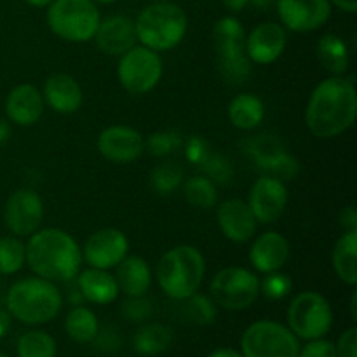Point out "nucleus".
I'll return each mask as SVG.
<instances>
[{"label": "nucleus", "mask_w": 357, "mask_h": 357, "mask_svg": "<svg viewBox=\"0 0 357 357\" xmlns=\"http://www.w3.org/2000/svg\"><path fill=\"white\" fill-rule=\"evenodd\" d=\"M357 93L352 77H330L310 94L305 122L319 139H330L347 131L356 121Z\"/></svg>", "instance_id": "f257e3e1"}, {"label": "nucleus", "mask_w": 357, "mask_h": 357, "mask_svg": "<svg viewBox=\"0 0 357 357\" xmlns=\"http://www.w3.org/2000/svg\"><path fill=\"white\" fill-rule=\"evenodd\" d=\"M26 264L42 279L65 282L79 274L82 251L70 234L61 229L37 230L24 244Z\"/></svg>", "instance_id": "f03ea898"}, {"label": "nucleus", "mask_w": 357, "mask_h": 357, "mask_svg": "<svg viewBox=\"0 0 357 357\" xmlns=\"http://www.w3.org/2000/svg\"><path fill=\"white\" fill-rule=\"evenodd\" d=\"M7 310L24 324H44L54 319L63 305V295L52 281L26 278L14 282L6 293Z\"/></svg>", "instance_id": "7ed1b4c3"}, {"label": "nucleus", "mask_w": 357, "mask_h": 357, "mask_svg": "<svg viewBox=\"0 0 357 357\" xmlns=\"http://www.w3.org/2000/svg\"><path fill=\"white\" fill-rule=\"evenodd\" d=\"M206 264L201 251L188 244L167 251L157 265V282L169 298L187 300L199 291Z\"/></svg>", "instance_id": "20e7f679"}, {"label": "nucleus", "mask_w": 357, "mask_h": 357, "mask_svg": "<svg viewBox=\"0 0 357 357\" xmlns=\"http://www.w3.org/2000/svg\"><path fill=\"white\" fill-rule=\"evenodd\" d=\"M187 14L171 2H155L145 7L135 21L136 38L152 51H169L187 33Z\"/></svg>", "instance_id": "39448f33"}, {"label": "nucleus", "mask_w": 357, "mask_h": 357, "mask_svg": "<svg viewBox=\"0 0 357 357\" xmlns=\"http://www.w3.org/2000/svg\"><path fill=\"white\" fill-rule=\"evenodd\" d=\"M218 72L232 86L244 84L251 75V59L246 54V30L234 16L216 21L213 28Z\"/></svg>", "instance_id": "423d86ee"}, {"label": "nucleus", "mask_w": 357, "mask_h": 357, "mask_svg": "<svg viewBox=\"0 0 357 357\" xmlns=\"http://www.w3.org/2000/svg\"><path fill=\"white\" fill-rule=\"evenodd\" d=\"M47 7V24L59 38L77 44L94 38L101 21L94 0H52Z\"/></svg>", "instance_id": "0eeeda50"}, {"label": "nucleus", "mask_w": 357, "mask_h": 357, "mask_svg": "<svg viewBox=\"0 0 357 357\" xmlns=\"http://www.w3.org/2000/svg\"><path fill=\"white\" fill-rule=\"evenodd\" d=\"M300 342L284 324L275 321H257L241 338L244 357H298Z\"/></svg>", "instance_id": "6e6552de"}, {"label": "nucleus", "mask_w": 357, "mask_h": 357, "mask_svg": "<svg viewBox=\"0 0 357 357\" xmlns=\"http://www.w3.org/2000/svg\"><path fill=\"white\" fill-rule=\"evenodd\" d=\"M289 330L302 340L323 338L333 324V310L321 293L302 291L288 307Z\"/></svg>", "instance_id": "1a4fd4ad"}, {"label": "nucleus", "mask_w": 357, "mask_h": 357, "mask_svg": "<svg viewBox=\"0 0 357 357\" xmlns=\"http://www.w3.org/2000/svg\"><path fill=\"white\" fill-rule=\"evenodd\" d=\"M213 302L229 310H243L253 305L260 295V278L244 267H227L213 278Z\"/></svg>", "instance_id": "9d476101"}, {"label": "nucleus", "mask_w": 357, "mask_h": 357, "mask_svg": "<svg viewBox=\"0 0 357 357\" xmlns=\"http://www.w3.org/2000/svg\"><path fill=\"white\" fill-rule=\"evenodd\" d=\"M117 77L128 93H150L162 77V59L159 52L145 45H135L121 56Z\"/></svg>", "instance_id": "9b49d317"}, {"label": "nucleus", "mask_w": 357, "mask_h": 357, "mask_svg": "<svg viewBox=\"0 0 357 357\" xmlns=\"http://www.w3.org/2000/svg\"><path fill=\"white\" fill-rule=\"evenodd\" d=\"M6 225L14 236H31L37 232L44 218V204L37 192L21 188L13 192L6 202L3 211Z\"/></svg>", "instance_id": "f8f14e48"}, {"label": "nucleus", "mask_w": 357, "mask_h": 357, "mask_svg": "<svg viewBox=\"0 0 357 357\" xmlns=\"http://www.w3.org/2000/svg\"><path fill=\"white\" fill-rule=\"evenodd\" d=\"M288 204V188L279 178L265 174L258 178L250 190L248 206L258 223H274Z\"/></svg>", "instance_id": "ddd939ff"}, {"label": "nucleus", "mask_w": 357, "mask_h": 357, "mask_svg": "<svg viewBox=\"0 0 357 357\" xmlns=\"http://www.w3.org/2000/svg\"><path fill=\"white\" fill-rule=\"evenodd\" d=\"M279 17L291 31H312L331 16L330 0H278Z\"/></svg>", "instance_id": "4468645a"}, {"label": "nucleus", "mask_w": 357, "mask_h": 357, "mask_svg": "<svg viewBox=\"0 0 357 357\" xmlns=\"http://www.w3.org/2000/svg\"><path fill=\"white\" fill-rule=\"evenodd\" d=\"M129 241L124 232L117 229H101L87 239L84 246V258L93 268L108 271L128 257Z\"/></svg>", "instance_id": "2eb2a0df"}, {"label": "nucleus", "mask_w": 357, "mask_h": 357, "mask_svg": "<svg viewBox=\"0 0 357 357\" xmlns=\"http://www.w3.org/2000/svg\"><path fill=\"white\" fill-rule=\"evenodd\" d=\"M98 150L110 162H132L145 150V139L128 126H110L98 136Z\"/></svg>", "instance_id": "dca6fc26"}, {"label": "nucleus", "mask_w": 357, "mask_h": 357, "mask_svg": "<svg viewBox=\"0 0 357 357\" xmlns=\"http://www.w3.org/2000/svg\"><path fill=\"white\" fill-rule=\"evenodd\" d=\"M286 44H288V35L284 26L274 21H265L257 24L246 37V54L253 63L271 65L281 58Z\"/></svg>", "instance_id": "f3484780"}, {"label": "nucleus", "mask_w": 357, "mask_h": 357, "mask_svg": "<svg viewBox=\"0 0 357 357\" xmlns=\"http://www.w3.org/2000/svg\"><path fill=\"white\" fill-rule=\"evenodd\" d=\"M218 225L223 236L232 243H246L257 234V218L243 199H229L218 208Z\"/></svg>", "instance_id": "a211bd4d"}, {"label": "nucleus", "mask_w": 357, "mask_h": 357, "mask_svg": "<svg viewBox=\"0 0 357 357\" xmlns=\"http://www.w3.org/2000/svg\"><path fill=\"white\" fill-rule=\"evenodd\" d=\"M98 47L108 56H122L136 44L135 21L128 16H108L100 21L94 33Z\"/></svg>", "instance_id": "6ab92c4d"}, {"label": "nucleus", "mask_w": 357, "mask_h": 357, "mask_svg": "<svg viewBox=\"0 0 357 357\" xmlns=\"http://www.w3.org/2000/svg\"><path fill=\"white\" fill-rule=\"evenodd\" d=\"M289 243L282 234L265 232L255 241V244L250 250V261L255 267V271L261 274L268 272L281 271L289 260Z\"/></svg>", "instance_id": "aec40b11"}, {"label": "nucleus", "mask_w": 357, "mask_h": 357, "mask_svg": "<svg viewBox=\"0 0 357 357\" xmlns=\"http://www.w3.org/2000/svg\"><path fill=\"white\" fill-rule=\"evenodd\" d=\"M44 107L42 93L31 84H21L14 87L6 100V114L9 121L23 128L37 124L44 114Z\"/></svg>", "instance_id": "412c9836"}, {"label": "nucleus", "mask_w": 357, "mask_h": 357, "mask_svg": "<svg viewBox=\"0 0 357 357\" xmlns=\"http://www.w3.org/2000/svg\"><path fill=\"white\" fill-rule=\"evenodd\" d=\"M42 98L58 114H73L82 105V87L73 77L56 73L45 80Z\"/></svg>", "instance_id": "4be33fe9"}, {"label": "nucleus", "mask_w": 357, "mask_h": 357, "mask_svg": "<svg viewBox=\"0 0 357 357\" xmlns=\"http://www.w3.org/2000/svg\"><path fill=\"white\" fill-rule=\"evenodd\" d=\"M77 289L80 291L84 300L96 305H108L115 302L119 296V286L115 281V275L108 274L101 268L84 271L77 279Z\"/></svg>", "instance_id": "5701e85b"}, {"label": "nucleus", "mask_w": 357, "mask_h": 357, "mask_svg": "<svg viewBox=\"0 0 357 357\" xmlns=\"http://www.w3.org/2000/svg\"><path fill=\"white\" fill-rule=\"evenodd\" d=\"M119 291L128 296H143L152 282V272L142 257H126L117 265L115 274Z\"/></svg>", "instance_id": "b1692460"}, {"label": "nucleus", "mask_w": 357, "mask_h": 357, "mask_svg": "<svg viewBox=\"0 0 357 357\" xmlns=\"http://www.w3.org/2000/svg\"><path fill=\"white\" fill-rule=\"evenodd\" d=\"M357 230H349L333 248V268L349 286L357 282Z\"/></svg>", "instance_id": "393cba45"}, {"label": "nucleus", "mask_w": 357, "mask_h": 357, "mask_svg": "<svg viewBox=\"0 0 357 357\" xmlns=\"http://www.w3.org/2000/svg\"><path fill=\"white\" fill-rule=\"evenodd\" d=\"M265 115L264 101L250 93L239 94L229 105V119L236 128L255 129L261 124Z\"/></svg>", "instance_id": "a878e982"}, {"label": "nucleus", "mask_w": 357, "mask_h": 357, "mask_svg": "<svg viewBox=\"0 0 357 357\" xmlns=\"http://www.w3.org/2000/svg\"><path fill=\"white\" fill-rule=\"evenodd\" d=\"M317 58L321 65L333 75H344L349 68L351 54H349L347 44L342 40V37L333 33H328L317 42Z\"/></svg>", "instance_id": "bb28decb"}, {"label": "nucleus", "mask_w": 357, "mask_h": 357, "mask_svg": "<svg viewBox=\"0 0 357 357\" xmlns=\"http://www.w3.org/2000/svg\"><path fill=\"white\" fill-rule=\"evenodd\" d=\"M65 330L73 342L89 344V342H94V337L100 331V324H98V317L94 316L93 310L79 305L70 310L66 316Z\"/></svg>", "instance_id": "cd10ccee"}, {"label": "nucleus", "mask_w": 357, "mask_h": 357, "mask_svg": "<svg viewBox=\"0 0 357 357\" xmlns=\"http://www.w3.org/2000/svg\"><path fill=\"white\" fill-rule=\"evenodd\" d=\"M171 340H173V335H171L169 328L162 326V324H146L136 331L132 345L138 354L157 356L169 347Z\"/></svg>", "instance_id": "c85d7f7f"}, {"label": "nucleus", "mask_w": 357, "mask_h": 357, "mask_svg": "<svg viewBox=\"0 0 357 357\" xmlns=\"http://www.w3.org/2000/svg\"><path fill=\"white\" fill-rule=\"evenodd\" d=\"M183 194L185 199H187L192 206L201 209L213 208V206L216 204V201H218L215 183H213L208 176L188 178L183 183Z\"/></svg>", "instance_id": "c756f323"}, {"label": "nucleus", "mask_w": 357, "mask_h": 357, "mask_svg": "<svg viewBox=\"0 0 357 357\" xmlns=\"http://www.w3.org/2000/svg\"><path fill=\"white\" fill-rule=\"evenodd\" d=\"M20 357H56V342L45 331H28L17 340Z\"/></svg>", "instance_id": "7c9ffc66"}, {"label": "nucleus", "mask_w": 357, "mask_h": 357, "mask_svg": "<svg viewBox=\"0 0 357 357\" xmlns=\"http://www.w3.org/2000/svg\"><path fill=\"white\" fill-rule=\"evenodd\" d=\"M26 264L24 244L16 237H0V275L16 274Z\"/></svg>", "instance_id": "2f4dec72"}, {"label": "nucleus", "mask_w": 357, "mask_h": 357, "mask_svg": "<svg viewBox=\"0 0 357 357\" xmlns=\"http://www.w3.org/2000/svg\"><path fill=\"white\" fill-rule=\"evenodd\" d=\"M248 153H251L258 167L264 169L268 162L281 155L284 152V146L275 136L272 135H257L255 138L248 139L246 143Z\"/></svg>", "instance_id": "473e14b6"}, {"label": "nucleus", "mask_w": 357, "mask_h": 357, "mask_svg": "<svg viewBox=\"0 0 357 357\" xmlns=\"http://www.w3.org/2000/svg\"><path fill=\"white\" fill-rule=\"evenodd\" d=\"M185 312L187 317L195 324H211L216 316V307L211 298L204 295L194 293L188 296L187 303H185Z\"/></svg>", "instance_id": "72a5a7b5"}, {"label": "nucleus", "mask_w": 357, "mask_h": 357, "mask_svg": "<svg viewBox=\"0 0 357 357\" xmlns=\"http://www.w3.org/2000/svg\"><path fill=\"white\" fill-rule=\"evenodd\" d=\"M181 178H183V171L181 167L174 166L173 162L160 164L153 169L152 173V187L157 194L167 195L178 188V185L181 183Z\"/></svg>", "instance_id": "f704fd0d"}, {"label": "nucleus", "mask_w": 357, "mask_h": 357, "mask_svg": "<svg viewBox=\"0 0 357 357\" xmlns=\"http://www.w3.org/2000/svg\"><path fill=\"white\" fill-rule=\"evenodd\" d=\"M293 281L284 272H268L260 279V293L268 300H282L291 293Z\"/></svg>", "instance_id": "c9c22d12"}, {"label": "nucleus", "mask_w": 357, "mask_h": 357, "mask_svg": "<svg viewBox=\"0 0 357 357\" xmlns=\"http://www.w3.org/2000/svg\"><path fill=\"white\" fill-rule=\"evenodd\" d=\"M199 167H202L204 174L213 181V183H220V185L229 183L230 178H232L234 174L232 166H230L229 160H227L223 155H218V153H213V152L209 153L208 159H206Z\"/></svg>", "instance_id": "e433bc0d"}, {"label": "nucleus", "mask_w": 357, "mask_h": 357, "mask_svg": "<svg viewBox=\"0 0 357 357\" xmlns=\"http://www.w3.org/2000/svg\"><path fill=\"white\" fill-rule=\"evenodd\" d=\"M180 145H181L180 136L174 135V132H167V131L153 132V135L149 138V142H145V146H149L150 153H153V155H157V157L173 153Z\"/></svg>", "instance_id": "4c0bfd02"}, {"label": "nucleus", "mask_w": 357, "mask_h": 357, "mask_svg": "<svg viewBox=\"0 0 357 357\" xmlns=\"http://www.w3.org/2000/svg\"><path fill=\"white\" fill-rule=\"evenodd\" d=\"M122 314H124L126 319L139 323L152 314V303L143 296H129V300H126L124 305H122Z\"/></svg>", "instance_id": "58836bf2"}, {"label": "nucleus", "mask_w": 357, "mask_h": 357, "mask_svg": "<svg viewBox=\"0 0 357 357\" xmlns=\"http://www.w3.org/2000/svg\"><path fill=\"white\" fill-rule=\"evenodd\" d=\"M211 153V149H209V143L206 142L201 136H194V138L188 139L187 146H185V155L195 166H201L206 159Z\"/></svg>", "instance_id": "ea45409f"}, {"label": "nucleus", "mask_w": 357, "mask_h": 357, "mask_svg": "<svg viewBox=\"0 0 357 357\" xmlns=\"http://www.w3.org/2000/svg\"><path fill=\"white\" fill-rule=\"evenodd\" d=\"M298 357H337V351H335V344L328 340H309V344L298 352Z\"/></svg>", "instance_id": "a19ab883"}, {"label": "nucleus", "mask_w": 357, "mask_h": 357, "mask_svg": "<svg viewBox=\"0 0 357 357\" xmlns=\"http://www.w3.org/2000/svg\"><path fill=\"white\" fill-rule=\"evenodd\" d=\"M337 357H357V331L356 328H349L344 331L338 344L335 345Z\"/></svg>", "instance_id": "79ce46f5"}, {"label": "nucleus", "mask_w": 357, "mask_h": 357, "mask_svg": "<svg viewBox=\"0 0 357 357\" xmlns=\"http://www.w3.org/2000/svg\"><path fill=\"white\" fill-rule=\"evenodd\" d=\"M94 340H96L98 347H100L103 352L117 351L119 345L122 344V340L119 338V335L115 333L114 330H103L101 333L98 331V335L94 337Z\"/></svg>", "instance_id": "37998d69"}, {"label": "nucleus", "mask_w": 357, "mask_h": 357, "mask_svg": "<svg viewBox=\"0 0 357 357\" xmlns=\"http://www.w3.org/2000/svg\"><path fill=\"white\" fill-rule=\"evenodd\" d=\"M340 225L344 227L345 232H349V230H357V211L352 206H347V208L342 209Z\"/></svg>", "instance_id": "c03bdc74"}, {"label": "nucleus", "mask_w": 357, "mask_h": 357, "mask_svg": "<svg viewBox=\"0 0 357 357\" xmlns=\"http://www.w3.org/2000/svg\"><path fill=\"white\" fill-rule=\"evenodd\" d=\"M330 3H333L340 10H345V13H356L357 10V0H330Z\"/></svg>", "instance_id": "a18cd8bd"}, {"label": "nucleus", "mask_w": 357, "mask_h": 357, "mask_svg": "<svg viewBox=\"0 0 357 357\" xmlns=\"http://www.w3.org/2000/svg\"><path fill=\"white\" fill-rule=\"evenodd\" d=\"M9 328H10V314L0 307V338L6 337Z\"/></svg>", "instance_id": "49530a36"}, {"label": "nucleus", "mask_w": 357, "mask_h": 357, "mask_svg": "<svg viewBox=\"0 0 357 357\" xmlns=\"http://www.w3.org/2000/svg\"><path fill=\"white\" fill-rule=\"evenodd\" d=\"M222 2L225 3V7L229 10L239 13V10H243L246 7V3H250V0H222Z\"/></svg>", "instance_id": "de8ad7c7"}, {"label": "nucleus", "mask_w": 357, "mask_h": 357, "mask_svg": "<svg viewBox=\"0 0 357 357\" xmlns=\"http://www.w3.org/2000/svg\"><path fill=\"white\" fill-rule=\"evenodd\" d=\"M10 138V126L6 121H0V146L6 145Z\"/></svg>", "instance_id": "09e8293b"}, {"label": "nucleus", "mask_w": 357, "mask_h": 357, "mask_svg": "<svg viewBox=\"0 0 357 357\" xmlns=\"http://www.w3.org/2000/svg\"><path fill=\"white\" fill-rule=\"evenodd\" d=\"M209 357H244L241 352H237L236 349H218V351L211 352Z\"/></svg>", "instance_id": "8fccbe9b"}, {"label": "nucleus", "mask_w": 357, "mask_h": 357, "mask_svg": "<svg viewBox=\"0 0 357 357\" xmlns=\"http://www.w3.org/2000/svg\"><path fill=\"white\" fill-rule=\"evenodd\" d=\"M251 3H253L255 7H258V9H268V7L274 6L278 0H250Z\"/></svg>", "instance_id": "3c124183"}, {"label": "nucleus", "mask_w": 357, "mask_h": 357, "mask_svg": "<svg viewBox=\"0 0 357 357\" xmlns=\"http://www.w3.org/2000/svg\"><path fill=\"white\" fill-rule=\"evenodd\" d=\"M24 2H28L33 7H47L52 0H24Z\"/></svg>", "instance_id": "603ef678"}, {"label": "nucleus", "mask_w": 357, "mask_h": 357, "mask_svg": "<svg viewBox=\"0 0 357 357\" xmlns=\"http://www.w3.org/2000/svg\"><path fill=\"white\" fill-rule=\"evenodd\" d=\"M2 303H6V291H3V286L0 284V307H2Z\"/></svg>", "instance_id": "864d4df0"}, {"label": "nucleus", "mask_w": 357, "mask_h": 357, "mask_svg": "<svg viewBox=\"0 0 357 357\" xmlns=\"http://www.w3.org/2000/svg\"><path fill=\"white\" fill-rule=\"evenodd\" d=\"M94 2H101V3H110V2H114V0H94Z\"/></svg>", "instance_id": "5fc2aeb1"}, {"label": "nucleus", "mask_w": 357, "mask_h": 357, "mask_svg": "<svg viewBox=\"0 0 357 357\" xmlns=\"http://www.w3.org/2000/svg\"><path fill=\"white\" fill-rule=\"evenodd\" d=\"M155 2H169V0H155Z\"/></svg>", "instance_id": "6e6d98bb"}, {"label": "nucleus", "mask_w": 357, "mask_h": 357, "mask_svg": "<svg viewBox=\"0 0 357 357\" xmlns=\"http://www.w3.org/2000/svg\"><path fill=\"white\" fill-rule=\"evenodd\" d=\"M0 357H7L6 354H2V352H0Z\"/></svg>", "instance_id": "4d7b16f0"}]
</instances>
